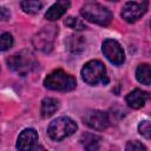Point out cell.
I'll return each instance as SVG.
<instances>
[{"instance_id":"6da1fadb","label":"cell","mask_w":151,"mask_h":151,"mask_svg":"<svg viewBox=\"0 0 151 151\" xmlns=\"http://www.w3.org/2000/svg\"><path fill=\"white\" fill-rule=\"evenodd\" d=\"M6 63L7 66L19 76H26L38 66V61L34 54L27 50H22L9 55Z\"/></svg>"},{"instance_id":"7a4b0ae2","label":"cell","mask_w":151,"mask_h":151,"mask_svg":"<svg viewBox=\"0 0 151 151\" xmlns=\"http://www.w3.org/2000/svg\"><path fill=\"white\" fill-rule=\"evenodd\" d=\"M80 14L84 19H86L90 22L100 25V26H107L111 24L113 15L109 8L105 6L98 4V2H87L85 4L81 9Z\"/></svg>"},{"instance_id":"3957f363","label":"cell","mask_w":151,"mask_h":151,"mask_svg":"<svg viewBox=\"0 0 151 151\" xmlns=\"http://www.w3.org/2000/svg\"><path fill=\"white\" fill-rule=\"evenodd\" d=\"M44 85L46 88L52 91L67 92L72 91L77 86V80L73 76L66 73L63 70H54L51 72L44 80Z\"/></svg>"},{"instance_id":"277c9868","label":"cell","mask_w":151,"mask_h":151,"mask_svg":"<svg viewBox=\"0 0 151 151\" xmlns=\"http://www.w3.org/2000/svg\"><path fill=\"white\" fill-rule=\"evenodd\" d=\"M83 80L88 85H98L109 83V77L106 73L105 65L100 60H90L81 68Z\"/></svg>"},{"instance_id":"5b68a950","label":"cell","mask_w":151,"mask_h":151,"mask_svg":"<svg viewBox=\"0 0 151 151\" xmlns=\"http://www.w3.org/2000/svg\"><path fill=\"white\" fill-rule=\"evenodd\" d=\"M78 126L74 120L68 117H59L50 123L47 127V133L53 140H63L70 136H72L77 131Z\"/></svg>"},{"instance_id":"8992f818","label":"cell","mask_w":151,"mask_h":151,"mask_svg":"<svg viewBox=\"0 0 151 151\" xmlns=\"http://www.w3.org/2000/svg\"><path fill=\"white\" fill-rule=\"evenodd\" d=\"M58 34V27L50 26L44 27L40 32H38L33 38V45L37 50L42 52H50L53 48L55 35Z\"/></svg>"},{"instance_id":"52a82bcc","label":"cell","mask_w":151,"mask_h":151,"mask_svg":"<svg viewBox=\"0 0 151 151\" xmlns=\"http://www.w3.org/2000/svg\"><path fill=\"white\" fill-rule=\"evenodd\" d=\"M147 1H129L122 8V18L127 22H136L140 19L147 11Z\"/></svg>"},{"instance_id":"ba28073f","label":"cell","mask_w":151,"mask_h":151,"mask_svg":"<svg viewBox=\"0 0 151 151\" xmlns=\"http://www.w3.org/2000/svg\"><path fill=\"white\" fill-rule=\"evenodd\" d=\"M103 53L114 65H122L125 60L124 50L120 44L114 39H105L103 41Z\"/></svg>"},{"instance_id":"9c48e42d","label":"cell","mask_w":151,"mask_h":151,"mask_svg":"<svg viewBox=\"0 0 151 151\" xmlns=\"http://www.w3.org/2000/svg\"><path fill=\"white\" fill-rule=\"evenodd\" d=\"M83 120L88 127H91L93 130H97V131L105 130L110 125L109 114L104 111H100V110L88 111L87 113H85Z\"/></svg>"},{"instance_id":"30bf717a","label":"cell","mask_w":151,"mask_h":151,"mask_svg":"<svg viewBox=\"0 0 151 151\" xmlns=\"http://www.w3.org/2000/svg\"><path fill=\"white\" fill-rule=\"evenodd\" d=\"M38 140V132L34 129H25L17 139V149L19 151H32Z\"/></svg>"},{"instance_id":"8fae6325","label":"cell","mask_w":151,"mask_h":151,"mask_svg":"<svg viewBox=\"0 0 151 151\" xmlns=\"http://www.w3.org/2000/svg\"><path fill=\"white\" fill-rule=\"evenodd\" d=\"M71 6V2L70 1H65V0H61V1H57L55 4H53L48 9L47 12L45 13V18L50 21H55L58 20L59 18H61L65 12L67 11V8Z\"/></svg>"},{"instance_id":"7c38bea8","label":"cell","mask_w":151,"mask_h":151,"mask_svg":"<svg viewBox=\"0 0 151 151\" xmlns=\"http://www.w3.org/2000/svg\"><path fill=\"white\" fill-rule=\"evenodd\" d=\"M149 99V93L145 91H142L139 88H136L131 91L126 96V103L132 109H140L145 105L146 100Z\"/></svg>"},{"instance_id":"4fadbf2b","label":"cell","mask_w":151,"mask_h":151,"mask_svg":"<svg viewBox=\"0 0 151 151\" xmlns=\"http://www.w3.org/2000/svg\"><path fill=\"white\" fill-rule=\"evenodd\" d=\"M80 144L86 151H98L101 144V138L98 134L86 132L80 137Z\"/></svg>"},{"instance_id":"5bb4252c","label":"cell","mask_w":151,"mask_h":151,"mask_svg":"<svg viewBox=\"0 0 151 151\" xmlns=\"http://www.w3.org/2000/svg\"><path fill=\"white\" fill-rule=\"evenodd\" d=\"M85 38L79 34H71L66 40V47L71 53H80L85 50Z\"/></svg>"},{"instance_id":"9a60e30c","label":"cell","mask_w":151,"mask_h":151,"mask_svg":"<svg viewBox=\"0 0 151 151\" xmlns=\"http://www.w3.org/2000/svg\"><path fill=\"white\" fill-rule=\"evenodd\" d=\"M60 101L57 98L52 97H46L41 101V116L44 118H48L52 114L55 113V111L59 109Z\"/></svg>"},{"instance_id":"2e32d148","label":"cell","mask_w":151,"mask_h":151,"mask_svg":"<svg viewBox=\"0 0 151 151\" xmlns=\"http://www.w3.org/2000/svg\"><path fill=\"white\" fill-rule=\"evenodd\" d=\"M136 78L140 84L149 86L151 84V68H150V65L149 64H140L136 70Z\"/></svg>"},{"instance_id":"e0dca14e","label":"cell","mask_w":151,"mask_h":151,"mask_svg":"<svg viewBox=\"0 0 151 151\" xmlns=\"http://www.w3.org/2000/svg\"><path fill=\"white\" fill-rule=\"evenodd\" d=\"M42 5L44 4L41 1H21L20 2V6H21L22 11L25 13H28V14L38 13L42 8Z\"/></svg>"},{"instance_id":"ac0fdd59","label":"cell","mask_w":151,"mask_h":151,"mask_svg":"<svg viewBox=\"0 0 151 151\" xmlns=\"http://www.w3.org/2000/svg\"><path fill=\"white\" fill-rule=\"evenodd\" d=\"M64 24L76 31H83L86 28V25L85 22H83L80 19L78 18H74V17H67L65 20H64Z\"/></svg>"},{"instance_id":"d6986e66","label":"cell","mask_w":151,"mask_h":151,"mask_svg":"<svg viewBox=\"0 0 151 151\" xmlns=\"http://www.w3.org/2000/svg\"><path fill=\"white\" fill-rule=\"evenodd\" d=\"M13 46V37L9 33H2L0 35V51H7Z\"/></svg>"},{"instance_id":"ffe728a7","label":"cell","mask_w":151,"mask_h":151,"mask_svg":"<svg viewBox=\"0 0 151 151\" xmlns=\"http://www.w3.org/2000/svg\"><path fill=\"white\" fill-rule=\"evenodd\" d=\"M138 132L146 139H150L151 137V125L149 120H142L138 125Z\"/></svg>"},{"instance_id":"44dd1931","label":"cell","mask_w":151,"mask_h":151,"mask_svg":"<svg viewBox=\"0 0 151 151\" xmlns=\"http://www.w3.org/2000/svg\"><path fill=\"white\" fill-rule=\"evenodd\" d=\"M125 151H147L146 146L138 140H130L125 145Z\"/></svg>"},{"instance_id":"7402d4cb","label":"cell","mask_w":151,"mask_h":151,"mask_svg":"<svg viewBox=\"0 0 151 151\" xmlns=\"http://www.w3.org/2000/svg\"><path fill=\"white\" fill-rule=\"evenodd\" d=\"M11 18V12L6 7H0V20L1 21H7Z\"/></svg>"},{"instance_id":"603a6c76","label":"cell","mask_w":151,"mask_h":151,"mask_svg":"<svg viewBox=\"0 0 151 151\" xmlns=\"http://www.w3.org/2000/svg\"><path fill=\"white\" fill-rule=\"evenodd\" d=\"M35 151H47V150H46L45 147H42V146H37Z\"/></svg>"}]
</instances>
